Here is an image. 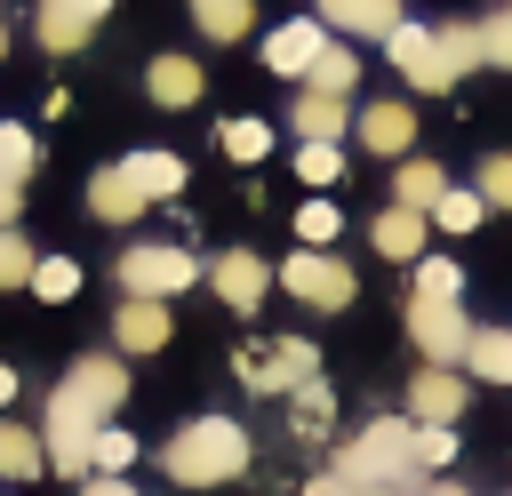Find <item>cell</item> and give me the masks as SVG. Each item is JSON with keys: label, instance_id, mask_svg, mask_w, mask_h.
<instances>
[{"label": "cell", "instance_id": "cell-1", "mask_svg": "<svg viewBox=\"0 0 512 496\" xmlns=\"http://www.w3.org/2000/svg\"><path fill=\"white\" fill-rule=\"evenodd\" d=\"M160 464H168L176 488H224V480L248 472V432H240L232 416H192V424L160 448Z\"/></svg>", "mask_w": 512, "mask_h": 496}, {"label": "cell", "instance_id": "cell-2", "mask_svg": "<svg viewBox=\"0 0 512 496\" xmlns=\"http://www.w3.org/2000/svg\"><path fill=\"white\" fill-rule=\"evenodd\" d=\"M336 472L352 488H400V480H416V424L408 416H376L368 432H352L336 448Z\"/></svg>", "mask_w": 512, "mask_h": 496}, {"label": "cell", "instance_id": "cell-3", "mask_svg": "<svg viewBox=\"0 0 512 496\" xmlns=\"http://www.w3.org/2000/svg\"><path fill=\"white\" fill-rule=\"evenodd\" d=\"M112 272H120V296H160V304H168L176 288H192L200 264H192L184 248H168V240H136V248H120Z\"/></svg>", "mask_w": 512, "mask_h": 496}, {"label": "cell", "instance_id": "cell-4", "mask_svg": "<svg viewBox=\"0 0 512 496\" xmlns=\"http://www.w3.org/2000/svg\"><path fill=\"white\" fill-rule=\"evenodd\" d=\"M96 408L88 400H72L64 384L48 392V432H40V448H48V464L64 472V480H88V440H96Z\"/></svg>", "mask_w": 512, "mask_h": 496}, {"label": "cell", "instance_id": "cell-5", "mask_svg": "<svg viewBox=\"0 0 512 496\" xmlns=\"http://www.w3.org/2000/svg\"><path fill=\"white\" fill-rule=\"evenodd\" d=\"M280 280H288V296H296V304H312V312H344V304L360 296L352 264H336L328 248H296V256L280 264Z\"/></svg>", "mask_w": 512, "mask_h": 496}, {"label": "cell", "instance_id": "cell-6", "mask_svg": "<svg viewBox=\"0 0 512 496\" xmlns=\"http://www.w3.org/2000/svg\"><path fill=\"white\" fill-rule=\"evenodd\" d=\"M408 336H416L424 368H464L472 320H464V304H440V296H408Z\"/></svg>", "mask_w": 512, "mask_h": 496}, {"label": "cell", "instance_id": "cell-7", "mask_svg": "<svg viewBox=\"0 0 512 496\" xmlns=\"http://www.w3.org/2000/svg\"><path fill=\"white\" fill-rule=\"evenodd\" d=\"M320 376V352L304 344V336H280V344H248L240 352V384L248 392H296V384H312Z\"/></svg>", "mask_w": 512, "mask_h": 496}, {"label": "cell", "instance_id": "cell-8", "mask_svg": "<svg viewBox=\"0 0 512 496\" xmlns=\"http://www.w3.org/2000/svg\"><path fill=\"white\" fill-rule=\"evenodd\" d=\"M384 48H392V64H400V80H408V88H424V96L456 88V80L440 72V48H432V32H424V24H408V16H400V24L384 32Z\"/></svg>", "mask_w": 512, "mask_h": 496}, {"label": "cell", "instance_id": "cell-9", "mask_svg": "<svg viewBox=\"0 0 512 496\" xmlns=\"http://www.w3.org/2000/svg\"><path fill=\"white\" fill-rule=\"evenodd\" d=\"M208 288H216L232 312H256V304H264V288H272V264H264L256 248H224V256L208 264Z\"/></svg>", "mask_w": 512, "mask_h": 496}, {"label": "cell", "instance_id": "cell-10", "mask_svg": "<svg viewBox=\"0 0 512 496\" xmlns=\"http://www.w3.org/2000/svg\"><path fill=\"white\" fill-rule=\"evenodd\" d=\"M104 8H112V0H40V24H32V32H40L48 56H72V48H88V32L104 24Z\"/></svg>", "mask_w": 512, "mask_h": 496}, {"label": "cell", "instance_id": "cell-11", "mask_svg": "<svg viewBox=\"0 0 512 496\" xmlns=\"http://www.w3.org/2000/svg\"><path fill=\"white\" fill-rule=\"evenodd\" d=\"M64 392L88 400L96 416H112V408L128 400V368H120V352H88V360H72V368H64Z\"/></svg>", "mask_w": 512, "mask_h": 496}, {"label": "cell", "instance_id": "cell-12", "mask_svg": "<svg viewBox=\"0 0 512 496\" xmlns=\"http://www.w3.org/2000/svg\"><path fill=\"white\" fill-rule=\"evenodd\" d=\"M320 48H328V24H320V16H296V24H280V32L264 40V64H272L280 80H304Z\"/></svg>", "mask_w": 512, "mask_h": 496}, {"label": "cell", "instance_id": "cell-13", "mask_svg": "<svg viewBox=\"0 0 512 496\" xmlns=\"http://www.w3.org/2000/svg\"><path fill=\"white\" fill-rule=\"evenodd\" d=\"M352 128H360V144H368L376 160H408V144H416V112H408L400 96H384V104H368V112H360Z\"/></svg>", "mask_w": 512, "mask_h": 496}, {"label": "cell", "instance_id": "cell-14", "mask_svg": "<svg viewBox=\"0 0 512 496\" xmlns=\"http://www.w3.org/2000/svg\"><path fill=\"white\" fill-rule=\"evenodd\" d=\"M168 328H176V320H168L160 296H120V312H112V344H120V352H160Z\"/></svg>", "mask_w": 512, "mask_h": 496}, {"label": "cell", "instance_id": "cell-15", "mask_svg": "<svg viewBox=\"0 0 512 496\" xmlns=\"http://www.w3.org/2000/svg\"><path fill=\"white\" fill-rule=\"evenodd\" d=\"M464 400H472V392H464L456 368H416V384H408V416H416V424H456Z\"/></svg>", "mask_w": 512, "mask_h": 496}, {"label": "cell", "instance_id": "cell-16", "mask_svg": "<svg viewBox=\"0 0 512 496\" xmlns=\"http://www.w3.org/2000/svg\"><path fill=\"white\" fill-rule=\"evenodd\" d=\"M288 128H296L304 144H336V136L352 128V96H320V88H304V96L288 104Z\"/></svg>", "mask_w": 512, "mask_h": 496}, {"label": "cell", "instance_id": "cell-17", "mask_svg": "<svg viewBox=\"0 0 512 496\" xmlns=\"http://www.w3.org/2000/svg\"><path fill=\"white\" fill-rule=\"evenodd\" d=\"M320 24L352 32V40H384L400 24V0H320Z\"/></svg>", "mask_w": 512, "mask_h": 496}, {"label": "cell", "instance_id": "cell-18", "mask_svg": "<svg viewBox=\"0 0 512 496\" xmlns=\"http://www.w3.org/2000/svg\"><path fill=\"white\" fill-rule=\"evenodd\" d=\"M144 88H152V104H168V112H184V104H200V64L192 56H152V72H144Z\"/></svg>", "mask_w": 512, "mask_h": 496}, {"label": "cell", "instance_id": "cell-19", "mask_svg": "<svg viewBox=\"0 0 512 496\" xmlns=\"http://www.w3.org/2000/svg\"><path fill=\"white\" fill-rule=\"evenodd\" d=\"M424 224H432V216H416V208H384V216L368 224V240H376V256L416 264V256H424Z\"/></svg>", "mask_w": 512, "mask_h": 496}, {"label": "cell", "instance_id": "cell-20", "mask_svg": "<svg viewBox=\"0 0 512 496\" xmlns=\"http://www.w3.org/2000/svg\"><path fill=\"white\" fill-rule=\"evenodd\" d=\"M120 176H128L144 200H176V192H184V160H176V152H128Z\"/></svg>", "mask_w": 512, "mask_h": 496}, {"label": "cell", "instance_id": "cell-21", "mask_svg": "<svg viewBox=\"0 0 512 496\" xmlns=\"http://www.w3.org/2000/svg\"><path fill=\"white\" fill-rule=\"evenodd\" d=\"M448 192V168L440 160H400L392 168V208H416V216H432V200Z\"/></svg>", "mask_w": 512, "mask_h": 496}, {"label": "cell", "instance_id": "cell-22", "mask_svg": "<svg viewBox=\"0 0 512 496\" xmlns=\"http://www.w3.org/2000/svg\"><path fill=\"white\" fill-rule=\"evenodd\" d=\"M88 208H96L104 224H136V216H144L152 200H144V192H136V184L120 176V168H96V176H88Z\"/></svg>", "mask_w": 512, "mask_h": 496}, {"label": "cell", "instance_id": "cell-23", "mask_svg": "<svg viewBox=\"0 0 512 496\" xmlns=\"http://www.w3.org/2000/svg\"><path fill=\"white\" fill-rule=\"evenodd\" d=\"M40 472H48L40 432H24V424H8V416H0V480H40Z\"/></svg>", "mask_w": 512, "mask_h": 496}, {"label": "cell", "instance_id": "cell-24", "mask_svg": "<svg viewBox=\"0 0 512 496\" xmlns=\"http://www.w3.org/2000/svg\"><path fill=\"white\" fill-rule=\"evenodd\" d=\"M464 368H472L480 384H512V328H472Z\"/></svg>", "mask_w": 512, "mask_h": 496}, {"label": "cell", "instance_id": "cell-25", "mask_svg": "<svg viewBox=\"0 0 512 496\" xmlns=\"http://www.w3.org/2000/svg\"><path fill=\"white\" fill-rule=\"evenodd\" d=\"M432 48H440V72H448V80H464V72L488 64V56H480V24H432Z\"/></svg>", "mask_w": 512, "mask_h": 496}, {"label": "cell", "instance_id": "cell-26", "mask_svg": "<svg viewBox=\"0 0 512 496\" xmlns=\"http://www.w3.org/2000/svg\"><path fill=\"white\" fill-rule=\"evenodd\" d=\"M352 80H360V56H352L344 40H328V48L312 56V72H304V88H320V96H352Z\"/></svg>", "mask_w": 512, "mask_h": 496}, {"label": "cell", "instance_id": "cell-27", "mask_svg": "<svg viewBox=\"0 0 512 496\" xmlns=\"http://www.w3.org/2000/svg\"><path fill=\"white\" fill-rule=\"evenodd\" d=\"M24 288H32L40 304H72V296H80V264H72V256H40Z\"/></svg>", "mask_w": 512, "mask_h": 496}, {"label": "cell", "instance_id": "cell-28", "mask_svg": "<svg viewBox=\"0 0 512 496\" xmlns=\"http://www.w3.org/2000/svg\"><path fill=\"white\" fill-rule=\"evenodd\" d=\"M192 24H200L208 40H240V32L256 24V8H248V0H192Z\"/></svg>", "mask_w": 512, "mask_h": 496}, {"label": "cell", "instance_id": "cell-29", "mask_svg": "<svg viewBox=\"0 0 512 496\" xmlns=\"http://www.w3.org/2000/svg\"><path fill=\"white\" fill-rule=\"evenodd\" d=\"M480 216H488L480 192H456V184H448V192L432 200V224H440V232H480Z\"/></svg>", "mask_w": 512, "mask_h": 496}, {"label": "cell", "instance_id": "cell-30", "mask_svg": "<svg viewBox=\"0 0 512 496\" xmlns=\"http://www.w3.org/2000/svg\"><path fill=\"white\" fill-rule=\"evenodd\" d=\"M288 400H296V440H320V432H328V416H336V400H328V384L312 376V384H296Z\"/></svg>", "mask_w": 512, "mask_h": 496}, {"label": "cell", "instance_id": "cell-31", "mask_svg": "<svg viewBox=\"0 0 512 496\" xmlns=\"http://www.w3.org/2000/svg\"><path fill=\"white\" fill-rule=\"evenodd\" d=\"M216 144H224V160H264V152H272V128H264V120H224Z\"/></svg>", "mask_w": 512, "mask_h": 496}, {"label": "cell", "instance_id": "cell-32", "mask_svg": "<svg viewBox=\"0 0 512 496\" xmlns=\"http://www.w3.org/2000/svg\"><path fill=\"white\" fill-rule=\"evenodd\" d=\"M136 464V440L120 432V424H96V440H88V472H128Z\"/></svg>", "mask_w": 512, "mask_h": 496}, {"label": "cell", "instance_id": "cell-33", "mask_svg": "<svg viewBox=\"0 0 512 496\" xmlns=\"http://www.w3.org/2000/svg\"><path fill=\"white\" fill-rule=\"evenodd\" d=\"M40 168V144H32V128H16V120H0V176H32Z\"/></svg>", "mask_w": 512, "mask_h": 496}, {"label": "cell", "instance_id": "cell-34", "mask_svg": "<svg viewBox=\"0 0 512 496\" xmlns=\"http://www.w3.org/2000/svg\"><path fill=\"white\" fill-rule=\"evenodd\" d=\"M416 296H440V304H456V296H464V272H456L448 256H416Z\"/></svg>", "mask_w": 512, "mask_h": 496}, {"label": "cell", "instance_id": "cell-35", "mask_svg": "<svg viewBox=\"0 0 512 496\" xmlns=\"http://www.w3.org/2000/svg\"><path fill=\"white\" fill-rule=\"evenodd\" d=\"M32 264H40V256H32V240H24L16 224H0V288H24V280H32Z\"/></svg>", "mask_w": 512, "mask_h": 496}, {"label": "cell", "instance_id": "cell-36", "mask_svg": "<svg viewBox=\"0 0 512 496\" xmlns=\"http://www.w3.org/2000/svg\"><path fill=\"white\" fill-rule=\"evenodd\" d=\"M296 176H304V184H336V176H344V152H336V144H296Z\"/></svg>", "mask_w": 512, "mask_h": 496}, {"label": "cell", "instance_id": "cell-37", "mask_svg": "<svg viewBox=\"0 0 512 496\" xmlns=\"http://www.w3.org/2000/svg\"><path fill=\"white\" fill-rule=\"evenodd\" d=\"M296 232H304V248H328V240L344 232V216H336L328 200H304V208H296Z\"/></svg>", "mask_w": 512, "mask_h": 496}, {"label": "cell", "instance_id": "cell-38", "mask_svg": "<svg viewBox=\"0 0 512 496\" xmlns=\"http://www.w3.org/2000/svg\"><path fill=\"white\" fill-rule=\"evenodd\" d=\"M440 464H456V432L448 424H416V472H440Z\"/></svg>", "mask_w": 512, "mask_h": 496}, {"label": "cell", "instance_id": "cell-39", "mask_svg": "<svg viewBox=\"0 0 512 496\" xmlns=\"http://www.w3.org/2000/svg\"><path fill=\"white\" fill-rule=\"evenodd\" d=\"M488 208H512V152H488L480 160V184H472Z\"/></svg>", "mask_w": 512, "mask_h": 496}, {"label": "cell", "instance_id": "cell-40", "mask_svg": "<svg viewBox=\"0 0 512 496\" xmlns=\"http://www.w3.org/2000/svg\"><path fill=\"white\" fill-rule=\"evenodd\" d=\"M480 56H488V64H504V72H512V8H504V16H488V24H480Z\"/></svg>", "mask_w": 512, "mask_h": 496}, {"label": "cell", "instance_id": "cell-41", "mask_svg": "<svg viewBox=\"0 0 512 496\" xmlns=\"http://www.w3.org/2000/svg\"><path fill=\"white\" fill-rule=\"evenodd\" d=\"M304 496H368V488H352L344 472H320V480H304Z\"/></svg>", "mask_w": 512, "mask_h": 496}, {"label": "cell", "instance_id": "cell-42", "mask_svg": "<svg viewBox=\"0 0 512 496\" xmlns=\"http://www.w3.org/2000/svg\"><path fill=\"white\" fill-rule=\"evenodd\" d=\"M80 496H136V488H128L120 472H88V480H80Z\"/></svg>", "mask_w": 512, "mask_h": 496}, {"label": "cell", "instance_id": "cell-43", "mask_svg": "<svg viewBox=\"0 0 512 496\" xmlns=\"http://www.w3.org/2000/svg\"><path fill=\"white\" fill-rule=\"evenodd\" d=\"M16 208H24V184H16V176H0V224H16Z\"/></svg>", "mask_w": 512, "mask_h": 496}, {"label": "cell", "instance_id": "cell-44", "mask_svg": "<svg viewBox=\"0 0 512 496\" xmlns=\"http://www.w3.org/2000/svg\"><path fill=\"white\" fill-rule=\"evenodd\" d=\"M8 400H16V368L0 360V408H8Z\"/></svg>", "mask_w": 512, "mask_h": 496}, {"label": "cell", "instance_id": "cell-45", "mask_svg": "<svg viewBox=\"0 0 512 496\" xmlns=\"http://www.w3.org/2000/svg\"><path fill=\"white\" fill-rule=\"evenodd\" d=\"M424 496H464V488H448V480H440V488H424Z\"/></svg>", "mask_w": 512, "mask_h": 496}, {"label": "cell", "instance_id": "cell-46", "mask_svg": "<svg viewBox=\"0 0 512 496\" xmlns=\"http://www.w3.org/2000/svg\"><path fill=\"white\" fill-rule=\"evenodd\" d=\"M0 56H8V24H0Z\"/></svg>", "mask_w": 512, "mask_h": 496}, {"label": "cell", "instance_id": "cell-47", "mask_svg": "<svg viewBox=\"0 0 512 496\" xmlns=\"http://www.w3.org/2000/svg\"><path fill=\"white\" fill-rule=\"evenodd\" d=\"M368 496H400V488H368Z\"/></svg>", "mask_w": 512, "mask_h": 496}]
</instances>
